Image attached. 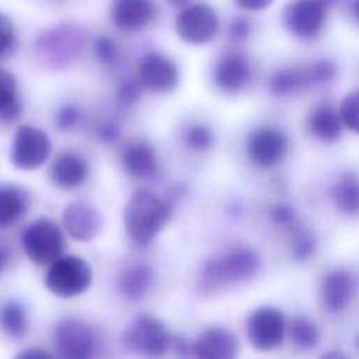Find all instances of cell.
Returning a JSON list of instances; mask_svg holds the SVG:
<instances>
[{"label": "cell", "mask_w": 359, "mask_h": 359, "mask_svg": "<svg viewBox=\"0 0 359 359\" xmlns=\"http://www.w3.org/2000/svg\"><path fill=\"white\" fill-rule=\"evenodd\" d=\"M259 255L248 247H237L205 262L198 287L212 293L233 283L252 278L259 269Z\"/></svg>", "instance_id": "cell-2"}, {"label": "cell", "mask_w": 359, "mask_h": 359, "mask_svg": "<svg viewBox=\"0 0 359 359\" xmlns=\"http://www.w3.org/2000/svg\"><path fill=\"white\" fill-rule=\"evenodd\" d=\"M125 348L144 356H161L171 345V335L165 325L150 314L136 317L123 334Z\"/></svg>", "instance_id": "cell-7"}, {"label": "cell", "mask_w": 359, "mask_h": 359, "mask_svg": "<svg viewBox=\"0 0 359 359\" xmlns=\"http://www.w3.org/2000/svg\"><path fill=\"white\" fill-rule=\"evenodd\" d=\"M52 151L48 135L34 126H20L13 137L10 160L18 170L32 171L45 164Z\"/></svg>", "instance_id": "cell-9"}, {"label": "cell", "mask_w": 359, "mask_h": 359, "mask_svg": "<svg viewBox=\"0 0 359 359\" xmlns=\"http://www.w3.org/2000/svg\"><path fill=\"white\" fill-rule=\"evenodd\" d=\"M21 112V102L18 100L15 77L0 69V119L13 121Z\"/></svg>", "instance_id": "cell-26"}, {"label": "cell", "mask_w": 359, "mask_h": 359, "mask_svg": "<svg viewBox=\"0 0 359 359\" xmlns=\"http://www.w3.org/2000/svg\"><path fill=\"white\" fill-rule=\"evenodd\" d=\"M93 280L90 264L77 255H60L50 262L45 273V285L55 296L67 299L81 294Z\"/></svg>", "instance_id": "cell-4"}, {"label": "cell", "mask_w": 359, "mask_h": 359, "mask_svg": "<svg viewBox=\"0 0 359 359\" xmlns=\"http://www.w3.org/2000/svg\"><path fill=\"white\" fill-rule=\"evenodd\" d=\"M142 87L143 86L140 83H136V81H132V80L123 81L118 87V93H116L119 102L123 104V105L135 104L142 97Z\"/></svg>", "instance_id": "cell-36"}, {"label": "cell", "mask_w": 359, "mask_h": 359, "mask_svg": "<svg viewBox=\"0 0 359 359\" xmlns=\"http://www.w3.org/2000/svg\"><path fill=\"white\" fill-rule=\"evenodd\" d=\"M353 294L352 275L345 269H332L321 280L320 296L324 307L331 313H342Z\"/></svg>", "instance_id": "cell-17"}, {"label": "cell", "mask_w": 359, "mask_h": 359, "mask_svg": "<svg viewBox=\"0 0 359 359\" xmlns=\"http://www.w3.org/2000/svg\"><path fill=\"white\" fill-rule=\"evenodd\" d=\"M8 261H10V254H8V250L3 245H0V273L7 268L8 265Z\"/></svg>", "instance_id": "cell-41"}, {"label": "cell", "mask_w": 359, "mask_h": 359, "mask_svg": "<svg viewBox=\"0 0 359 359\" xmlns=\"http://www.w3.org/2000/svg\"><path fill=\"white\" fill-rule=\"evenodd\" d=\"M355 345H356V348L359 349V334L356 335V339H355Z\"/></svg>", "instance_id": "cell-44"}, {"label": "cell", "mask_w": 359, "mask_h": 359, "mask_svg": "<svg viewBox=\"0 0 359 359\" xmlns=\"http://www.w3.org/2000/svg\"><path fill=\"white\" fill-rule=\"evenodd\" d=\"M88 172L87 161L74 153L59 154L50 165L49 177L62 189H73L81 185Z\"/></svg>", "instance_id": "cell-20"}, {"label": "cell", "mask_w": 359, "mask_h": 359, "mask_svg": "<svg viewBox=\"0 0 359 359\" xmlns=\"http://www.w3.org/2000/svg\"><path fill=\"white\" fill-rule=\"evenodd\" d=\"M245 332L250 344L262 352L276 349L285 338L286 321L282 314L275 307H259L254 310L245 325Z\"/></svg>", "instance_id": "cell-10"}, {"label": "cell", "mask_w": 359, "mask_h": 359, "mask_svg": "<svg viewBox=\"0 0 359 359\" xmlns=\"http://www.w3.org/2000/svg\"><path fill=\"white\" fill-rule=\"evenodd\" d=\"M240 342L237 337L226 328L213 327L206 330L194 344V355L206 359H231L237 356Z\"/></svg>", "instance_id": "cell-18"}, {"label": "cell", "mask_w": 359, "mask_h": 359, "mask_svg": "<svg viewBox=\"0 0 359 359\" xmlns=\"http://www.w3.org/2000/svg\"><path fill=\"white\" fill-rule=\"evenodd\" d=\"M184 140H185V144L191 150L206 151L212 147L215 137H213V132L210 130V128H208L206 125H202V123H195L185 129Z\"/></svg>", "instance_id": "cell-30"}, {"label": "cell", "mask_w": 359, "mask_h": 359, "mask_svg": "<svg viewBox=\"0 0 359 359\" xmlns=\"http://www.w3.org/2000/svg\"><path fill=\"white\" fill-rule=\"evenodd\" d=\"M81 112L74 105H63L55 115V123L60 130H70L79 125Z\"/></svg>", "instance_id": "cell-34"}, {"label": "cell", "mask_w": 359, "mask_h": 359, "mask_svg": "<svg viewBox=\"0 0 359 359\" xmlns=\"http://www.w3.org/2000/svg\"><path fill=\"white\" fill-rule=\"evenodd\" d=\"M62 223L65 230L77 241L93 240L102 224L98 210L83 201L72 202L67 205L62 215Z\"/></svg>", "instance_id": "cell-15"}, {"label": "cell", "mask_w": 359, "mask_h": 359, "mask_svg": "<svg viewBox=\"0 0 359 359\" xmlns=\"http://www.w3.org/2000/svg\"><path fill=\"white\" fill-rule=\"evenodd\" d=\"M0 325L3 331L10 337H22L28 328L27 313L24 307L17 302H8L4 304L0 311Z\"/></svg>", "instance_id": "cell-28"}, {"label": "cell", "mask_w": 359, "mask_h": 359, "mask_svg": "<svg viewBox=\"0 0 359 359\" xmlns=\"http://www.w3.org/2000/svg\"><path fill=\"white\" fill-rule=\"evenodd\" d=\"M157 17L154 0H111L109 18L122 32H139Z\"/></svg>", "instance_id": "cell-14"}, {"label": "cell", "mask_w": 359, "mask_h": 359, "mask_svg": "<svg viewBox=\"0 0 359 359\" xmlns=\"http://www.w3.org/2000/svg\"><path fill=\"white\" fill-rule=\"evenodd\" d=\"M290 233V254L296 261H307L313 257L317 248L316 236L299 224V222L287 229Z\"/></svg>", "instance_id": "cell-29"}, {"label": "cell", "mask_w": 359, "mask_h": 359, "mask_svg": "<svg viewBox=\"0 0 359 359\" xmlns=\"http://www.w3.org/2000/svg\"><path fill=\"white\" fill-rule=\"evenodd\" d=\"M140 84L153 93H170L180 83L177 63L161 52H147L139 62Z\"/></svg>", "instance_id": "cell-12"}, {"label": "cell", "mask_w": 359, "mask_h": 359, "mask_svg": "<svg viewBox=\"0 0 359 359\" xmlns=\"http://www.w3.org/2000/svg\"><path fill=\"white\" fill-rule=\"evenodd\" d=\"M233 1L245 11H261L269 7L275 0H233Z\"/></svg>", "instance_id": "cell-39"}, {"label": "cell", "mask_w": 359, "mask_h": 359, "mask_svg": "<svg viewBox=\"0 0 359 359\" xmlns=\"http://www.w3.org/2000/svg\"><path fill=\"white\" fill-rule=\"evenodd\" d=\"M94 55L102 65H114L119 56L116 42L108 35H98L94 41Z\"/></svg>", "instance_id": "cell-32"}, {"label": "cell", "mask_w": 359, "mask_h": 359, "mask_svg": "<svg viewBox=\"0 0 359 359\" xmlns=\"http://www.w3.org/2000/svg\"><path fill=\"white\" fill-rule=\"evenodd\" d=\"M27 194L14 185L0 187V227L17 222L28 208Z\"/></svg>", "instance_id": "cell-25"}, {"label": "cell", "mask_w": 359, "mask_h": 359, "mask_svg": "<svg viewBox=\"0 0 359 359\" xmlns=\"http://www.w3.org/2000/svg\"><path fill=\"white\" fill-rule=\"evenodd\" d=\"M98 137L107 143L115 142L119 137V128L114 122H104L98 129Z\"/></svg>", "instance_id": "cell-38"}, {"label": "cell", "mask_w": 359, "mask_h": 359, "mask_svg": "<svg viewBox=\"0 0 359 359\" xmlns=\"http://www.w3.org/2000/svg\"><path fill=\"white\" fill-rule=\"evenodd\" d=\"M331 199L335 208L345 216L359 215V177L346 171L331 187Z\"/></svg>", "instance_id": "cell-23"}, {"label": "cell", "mask_w": 359, "mask_h": 359, "mask_svg": "<svg viewBox=\"0 0 359 359\" xmlns=\"http://www.w3.org/2000/svg\"><path fill=\"white\" fill-rule=\"evenodd\" d=\"M17 356H18V358H41V356H49V353H46L45 351L32 348V349H29V351H25V352L18 353Z\"/></svg>", "instance_id": "cell-40"}, {"label": "cell", "mask_w": 359, "mask_h": 359, "mask_svg": "<svg viewBox=\"0 0 359 359\" xmlns=\"http://www.w3.org/2000/svg\"><path fill=\"white\" fill-rule=\"evenodd\" d=\"M219 15L208 3H189L178 10L174 20L177 36L192 46L209 43L219 31Z\"/></svg>", "instance_id": "cell-5"}, {"label": "cell", "mask_w": 359, "mask_h": 359, "mask_svg": "<svg viewBox=\"0 0 359 359\" xmlns=\"http://www.w3.org/2000/svg\"><path fill=\"white\" fill-rule=\"evenodd\" d=\"M245 149L248 158L255 167L272 168L286 157L289 140L280 129L261 126L250 132Z\"/></svg>", "instance_id": "cell-11"}, {"label": "cell", "mask_w": 359, "mask_h": 359, "mask_svg": "<svg viewBox=\"0 0 359 359\" xmlns=\"http://www.w3.org/2000/svg\"><path fill=\"white\" fill-rule=\"evenodd\" d=\"M316 86L311 63L306 66H293L275 70L268 81L269 91L279 98L297 94Z\"/></svg>", "instance_id": "cell-19"}, {"label": "cell", "mask_w": 359, "mask_h": 359, "mask_svg": "<svg viewBox=\"0 0 359 359\" xmlns=\"http://www.w3.org/2000/svg\"><path fill=\"white\" fill-rule=\"evenodd\" d=\"M122 165L135 178H150L157 171V157L150 144L136 142L123 150Z\"/></svg>", "instance_id": "cell-21"}, {"label": "cell", "mask_w": 359, "mask_h": 359, "mask_svg": "<svg viewBox=\"0 0 359 359\" xmlns=\"http://www.w3.org/2000/svg\"><path fill=\"white\" fill-rule=\"evenodd\" d=\"M289 335L293 344L300 349L314 348L320 339L317 324L304 316H297L290 321Z\"/></svg>", "instance_id": "cell-27"}, {"label": "cell", "mask_w": 359, "mask_h": 359, "mask_svg": "<svg viewBox=\"0 0 359 359\" xmlns=\"http://www.w3.org/2000/svg\"><path fill=\"white\" fill-rule=\"evenodd\" d=\"M53 344L59 356L84 359L94 349L93 330L77 318L62 320L53 331Z\"/></svg>", "instance_id": "cell-13"}, {"label": "cell", "mask_w": 359, "mask_h": 359, "mask_svg": "<svg viewBox=\"0 0 359 359\" xmlns=\"http://www.w3.org/2000/svg\"><path fill=\"white\" fill-rule=\"evenodd\" d=\"M227 32L233 42H244L251 34V22L245 17H234L229 24Z\"/></svg>", "instance_id": "cell-37"}, {"label": "cell", "mask_w": 359, "mask_h": 359, "mask_svg": "<svg viewBox=\"0 0 359 359\" xmlns=\"http://www.w3.org/2000/svg\"><path fill=\"white\" fill-rule=\"evenodd\" d=\"M171 213L167 202L149 189L136 191L126 203L123 222L130 240L139 245H147L164 227Z\"/></svg>", "instance_id": "cell-1"}, {"label": "cell", "mask_w": 359, "mask_h": 359, "mask_svg": "<svg viewBox=\"0 0 359 359\" xmlns=\"http://www.w3.org/2000/svg\"><path fill=\"white\" fill-rule=\"evenodd\" d=\"M17 42L15 25L13 20L0 10V57L8 56Z\"/></svg>", "instance_id": "cell-33"}, {"label": "cell", "mask_w": 359, "mask_h": 359, "mask_svg": "<svg viewBox=\"0 0 359 359\" xmlns=\"http://www.w3.org/2000/svg\"><path fill=\"white\" fill-rule=\"evenodd\" d=\"M167 4L172 8H177V10H181L184 8L185 6H188L191 3V0H165Z\"/></svg>", "instance_id": "cell-42"}, {"label": "cell", "mask_w": 359, "mask_h": 359, "mask_svg": "<svg viewBox=\"0 0 359 359\" xmlns=\"http://www.w3.org/2000/svg\"><path fill=\"white\" fill-rule=\"evenodd\" d=\"M352 15L359 25V0H352Z\"/></svg>", "instance_id": "cell-43"}, {"label": "cell", "mask_w": 359, "mask_h": 359, "mask_svg": "<svg viewBox=\"0 0 359 359\" xmlns=\"http://www.w3.org/2000/svg\"><path fill=\"white\" fill-rule=\"evenodd\" d=\"M84 48L83 31L72 22H60L45 29L35 41V52L41 60L55 69L72 65Z\"/></svg>", "instance_id": "cell-3"}, {"label": "cell", "mask_w": 359, "mask_h": 359, "mask_svg": "<svg viewBox=\"0 0 359 359\" xmlns=\"http://www.w3.org/2000/svg\"><path fill=\"white\" fill-rule=\"evenodd\" d=\"M338 111L342 123L359 135V90H353L346 94L341 101Z\"/></svg>", "instance_id": "cell-31"}, {"label": "cell", "mask_w": 359, "mask_h": 359, "mask_svg": "<svg viewBox=\"0 0 359 359\" xmlns=\"http://www.w3.org/2000/svg\"><path fill=\"white\" fill-rule=\"evenodd\" d=\"M328 4L324 0H292L283 10V25L294 38H317L327 21Z\"/></svg>", "instance_id": "cell-8"}, {"label": "cell", "mask_w": 359, "mask_h": 359, "mask_svg": "<svg viewBox=\"0 0 359 359\" xmlns=\"http://www.w3.org/2000/svg\"><path fill=\"white\" fill-rule=\"evenodd\" d=\"M153 280V271L146 264H133L126 268L118 280L121 293L130 299L137 300L146 294Z\"/></svg>", "instance_id": "cell-24"}, {"label": "cell", "mask_w": 359, "mask_h": 359, "mask_svg": "<svg viewBox=\"0 0 359 359\" xmlns=\"http://www.w3.org/2000/svg\"><path fill=\"white\" fill-rule=\"evenodd\" d=\"M22 247L34 264L46 265L62 255L65 237L53 220L41 217L29 223L24 230Z\"/></svg>", "instance_id": "cell-6"}, {"label": "cell", "mask_w": 359, "mask_h": 359, "mask_svg": "<svg viewBox=\"0 0 359 359\" xmlns=\"http://www.w3.org/2000/svg\"><path fill=\"white\" fill-rule=\"evenodd\" d=\"M251 79V66L248 59L238 52L223 55L213 70V80L223 93L234 94L241 91Z\"/></svg>", "instance_id": "cell-16"}, {"label": "cell", "mask_w": 359, "mask_h": 359, "mask_svg": "<svg viewBox=\"0 0 359 359\" xmlns=\"http://www.w3.org/2000/svg\"><path fill=\"white\" fill-rule=\"evenodd\" d=\"M271 219L276 226H280L282 229H286V230L299 222L294 209L286 203L275 205L271 210Z\"/></svg>", "instance_id": "cell-35"}, {"label": "cell", "mask_w": 359, "mask_h": 359, "mask_svg": "<svg viewBox=\"0 0 359 359\" xmlns=\"http://www.w3.org/2000/svg\"><path fill=\"white\" fill-rule=\"evenodd\" d=\"M339 111L328 104L317 105L309 115L307 128L310 133L321 142H334L339 137L342 129Z\"/></svg>", "instance_id": "cell-22"}]
</instances>
